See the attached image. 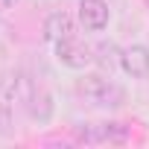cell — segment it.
<instances>
[{
	"label": "cell",
	"mask_w": 149,
	"mask_h": 149,
	"mask_svg": "<svg viewBox=\"0 0 149 149\" xmlns=\"http://www.w3.org/2000/svg\"><path fill=\"white\" fill-rule=\"evenodd\" d=\"M76 94L88 105H94V108H120L126 102V91L117 82L100 76V73H88V76H82L76 82Z\"/></svg>",
	"instance_id": "obj_1"
},
{
	"label": "cell",
	"mask_w": 149,
	"mask_h": 149,
	"mask_svg": "<svg viewBox=\"0 0 149 149\" xmlns=\"http://www.w3.org/2000/svg\"><path fill=\"white\" fill-rule=\"evenodd\" d=\"M56 58H58V64H64L70 70H85L94 61V53L85 41H79L73 35V38H64V41L56 44Z\"/></svg>",
	"instance_id": "obj_2"
},
{
	"label": "cell",
	"mask_w": 149,
	"mask_h": 149,
	"mask_svg": "<svg viewBox=\"0 0 149 149\" xmlns=\"http://www.w3.org/2000/svg\"><path fill=\"white\" fill-rule=\"evenodd\" d=\"M79 24L85 26V32H102L108 26V3L105 0H79Z\"/></svg>",
	"instance_id": "obj_3"
},
{
	"label": "cell",
	"mask_w": 149,
	"mask_h": 149,
	"mask_svg": "<svg viewBox=\"0 0 149 149\" xmlns=\"http://www.w3.org/2000/svg\"><path fill=\"white\" fill-rule=\"evenodd\" d=\"M73 35H76V21H73V15H67L64 9L50 12V15L44 18V38H47L50 44H58V41L73 38Z\"/></svg>",
	"instance_id": "obj_4"
},
{
	"label": "cell",
	"mask_w": 149,
	"mask_h": 149,
	"mask_svg": "<svg viewBox=\"0 0 149 149\" xmlns=\"http://www.w3.org/2000/svg\"><path fill=\"white\" fill-rule=\"evenodd\" d=\"M120 67L129 73L132 79H146L149 76V47L132 44L120 53Z\"/></svg>",
	"instance_id": "obj_5"
},
{
	"label": "cell",
	"mask_w": 149,
	"mask_h": 149,
	"mask_svg": "<svg viewBox=\"0 0 149 149\" xmlns=\"http://www.w3.org/2000/svg\"><path fill=\"white\" fill-rule=\"evenodd\" d=\"M29 114L38 120V123H47L50 120V114H53V97L47 94V91H32V97H29Z\"/></svg>",
	"instance_id": "obj_6"
},
{
	"label": "cell",
	"mask_w": 149,
	"mask_h": 149,
	"mask_svg": "<svg viewBox=\"0 0 149 149\" xmlns=\"http://www.w3.org/2000/svg\"><path fill=\"white\" fill-rule=\"evenodd\" d=\"M120 53H123V50H117V47L108 41V44H100V47H97V56H94V58H97L102 67L111 70L114 64H120Z\"/></svg>",
	"instance_id": "obj_7"
},
{
	"label": "cell",
	"mask_w": 149,
	"mask_h": 149,
	"mask_svg": "<svg viewBox=\"0 0 149 149\" xmlns=\"http://www.w3.org/2000/svg\"><path fill=\"white\" fill-rule=\"evenodd\" d=\"M97 140H126L123 123H100L97 126Z\"/></svg>",
	"instance_id": "obj_8"
},
{
	"label": "cell",
	"mask_w": 149,
	"mask_h": 149,
	"mask_svg": "<svg viewBox=\"0 0 149 149\" xmlns=\"http://www.w3.org/2000/svg\"><path fill=\"white\" fill-rule=\"evenodd\" d=\"M9 132H12V105L0 100V137H6Z\"/></svg>",
	"instance_id": "obj_9"
},
{
	"label": "cell",
	"mask_w": 149,
	"mask_h": 149,
	"mask_svg": "<svg viewBox=\"0 0 149 149\" xmlns=\"http://www.w3.org/2000/svg\"><path fill=\"white\" fill-rule=\"evenodd\" d=\"M12 3H15V0H0V12H3V9H9Z\"/></svg>",
	"instance_id": "obj_10"
}]
</instances>
